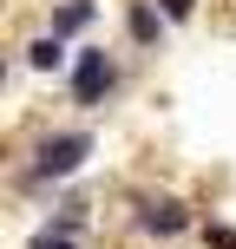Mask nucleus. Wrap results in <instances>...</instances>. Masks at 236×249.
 Masks as SVG:
<instances>
[{"instance_id": "obj_3", "label": "nucleus", "mask_w": 236, "mask_h": 249, "mask_svg": "<svg viewBox=\"0 0 236 249\" xmlns=\"http://www.w3.org/2000/svg\"><path fill=\"white\" fill-rule=\"evenodd\" d=\"M197 223V216H190V203L184 197H171V190H151V197H138V230H145V236H184V230Z\"/></svg>"}, {"instance_id": "obj_8", "label": "nucleus", "mask_w": 236, "mask_h": 249, "mask_svg": "<svg viewBox=\"0 0 236 249\" xmlns=\"http://www.w3.org/2000/svg\"><path fill=\"white\" fill-rule=\"evenodd\" d=\"M203 243H210V249H236V230H230V223H217V216H210V223H203Z\"/></svg>"}, {"instance_id": "obj_1", "label": "nucleus", "mask_w": 236, "mask_h": 249, "mask_svg": "<svg viewBox=\"0 0 236 249\" xmlns=\"http://www.w3.org/2000/svg\"><path fill=\"white\" fill-rule=\"evenodd\" d=\"M92 131L86 124H59V131H39V144H33V158H26V177L20 184H33V190H46V184H66V177H79L86 171V158H92Z\"/></svg>"}, {"instance_id": "obj_6", "label": "nucleus", "mask_w": 236, "mask_h": 249, "mask_svg": "<svg viewBox=\"0 0 236 249\" xmlns=\"http://www.w3.org/2000/svg\"><path fill=\"white\" fill-rule=\"evenodd\" d=\"M26 72H73V46H66L59 33H39L33 46H26Z\"/></svg>"}, {"instance_id": "obj_7", "label": "nucleus", "mask_w": 236, "mask_h": 249, "mask_svg": "<svg viewBox=\"0 0 236 249\" xmlns=\"http://www.w3.org/2000/svg\"><path fill=\"white\" fill-rule=\"evenodd\" d=\"M26 249H79V230L46 223V230H33V243H26Z\"/></svg>"}, {"instance_id": "obj_2", "label": "nucleus", "mask_w": 236, "mask_h": 249, "mask_svg": "<svg viewBox=\"0 0 236 249\" xmlns=\"http://www.w3.org/2000/svg\"><path fill=\"white\" fill-rule=\"evenodd\" d=\"M66 86H73V105H79V112H99V105L118 99L125 66H118V53H105V46H79V53H73V72H66Z\"/></svg>"}, {"instance_id": "obj_9", "label": "nucleus", "mask_w": 236, "mask_h": 249, "mask_svg": "<svg viewBox=\"0 0 236 249\" xmlns=\"http://www.w3.org/2000/svg\"><path fill=\"white\" fill-rule=\"evenodd\" d=\"M158 7H164V20H171V26H184V20H197V0H158Z\"/></svg>"}, {"instance_id": "obj_4", "label": "nucleus", "mask_w": 236, "mask_h": 249, "mask_svg": "<svg viewBox=\"0 0 236 249\" xmlns=\"http://www.w3.org/2000/svg\"><path fill=\"white\" fill-rule=\"evenodd\" d=\"M164 26H171V20H164L158 0H125V33H131L138 53H158L164 46Z\"/></svg>"}, {"instance_id": "obj_5", "label": "nucleus", "mask_w": 236, "mask_h": 249, "mask_svg": "<svg viewBox=\"0 0 236 249\" xmlns=\"http://www.w3.org/2000/svg\"><path fill=\"white\" fill-rule=\"evenodd\" d=\"M92 26H99V0H53L46 7V33H59V39H79Z\"/></svg>"}]
</instances>
